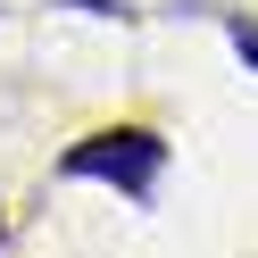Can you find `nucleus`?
Wrapping results in <instances>:
<instances>
[{
    "label": "nucleus",
    "mask_w": 258,
    "mask_h": 258,
    "mask_svg": "<svg viewBox=\"0 0 258 258\" xmlns=\"http://www.w3.org/2000/svg\"><path fill=\"white\" fill-rule=\"evenodd\" d=\"M233 50H241V58L258 67V25H233Z\"/></svg>",
    "instance_id": "f03ea898"
},
{
    "label": "nucleus",
    "mask_w": 258,
    "mask_h": 258,
    "mask_svg": "<svg viewBox=\"0 0 258 258\" xmlns=\"http://www.w3.org/2000/svg\"><path fill=\"white\" fill-rule=\"evenodd\" d=\"M158 167H167V142L142 134V125H125V134H92V142L67 150V175H100V183L134 191V200L158 183Z\"/></svg>",
    "instance_id": "f257e3e1"
}]
</instances>
